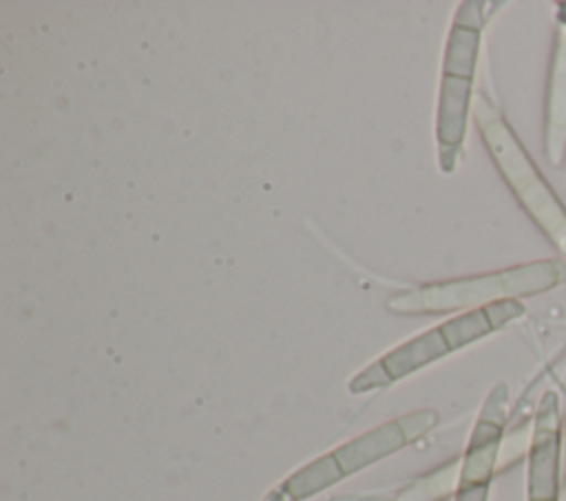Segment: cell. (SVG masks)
I'll return each mask as SVG.
<instances>
[{"label":"cell","instance_id":"6","mask_svg":"<svg viewBox=\"0 0 566 501\" xmlns=\"http://www.w3.org/2000/svg\"><path fill=\"white\" fill-rule=\"evenodd\" d=\"M471 84L467 77L444 75L440 90V110H438V139L447 148V154L453 157L464 137L467 113L471 104Z\"/></svg>","mask_w":566,"mask_h":501},{"label":"cell","instance_id":"9","mask_svg":"<svg viewBox=\"0 0 566 501\" xmlns=\"http://www.w3.org/2000/svg\"><path fill=\"white\" fill-rule=\"evenodd\" d=\"M562 441H564V461H566V417H564V424H562Z\"/></svg>","mask_w":566,"mask_h":501},{"label":"cell","instance_id":"4","mask_svg":"<svg viewBox=\"0 0 566 501\" xmlns=\"http://www.w3.org/2000/svg\"><path fill=\"white\" fill-rule=\"evenodd\" d=\"M506 402L509 388L497 384L475 424L471 435V444L462 463L460 472V494L458 501H486L489 481L493 477L500 450H502V435L506 422Z\"/></svg>","mask_w":566,"mask_h":501},{"label":"cell","instance_id":"8","mask_svg":"<svg viewBox=\"0 0 566 501\" xmlns=\"http://www.w3.org/2000/svg\"><path fill=\"white\" fill-rule=\"evenodd\" d=\"M562 501H566V461H564V477H562Z\"/></svg>","mask_w":566,"mask_h":501},{"label":"cell","instance_id":"1","mask_svg":"<svg viewBox=\"0 0 566 501\" xmlns=\"http://www.w3.org/2000/svg\"><path fill=\"white\" fill-rule=\"evenodd\" d=\"M475 124L482 132V139L509 183L511 192L533 218V223L544 232L551 245L566 258V207L559 196L553 192L544 174L537 170L535 161L520 143L517 135L511 130L506 119L497 113V108L480 95L473 102Z\"/></svg>","mask_w":566,"mask_h":501},{"label":"cell","instance_id":"5","mask_svg":"<svg viewBox=\"0 0 566 501\" xmlns=\"http://www.w3.org/2000/svg\"><path fill=\"white\" fill-rule=\"evenodd\" d=\"M544 154L557 168L566 163V2H559L555 13V42L544 108Z\"/></svg>","mask_w":566,"mask_h":501},{"label":"cell","instance_id":"3","mask_svg":"<svg viewBox=\"0 0 566 501\" xmlns=\"http://www.w3.org/2000/svg\"><path fill=\"white\" fill-rule=\"evenodd\" d=\"M559 397L546 391L539 399L533 435L528 441V477L526 501H562L564 477V441H562Z\"/></svg>","mask_w":566,"mask_h":501},{"label":"cell","instance_id":"7","mask_svg":"<svg viewBox=\"0 0 566 501\" xmlns=\"http://www.w3.org/2000/svg\"><path fill=\"white\" fill-rule=\"evenodd\" d=\"M447 351H451V347H449L442 329L438 327V329L416 338L413 342L405 344L396 353H391L382 364L387 366L389 375L396 377V375H402L405 371H409L413 366H420V364H424V362H429L433 358H440Z\"/></svg>","mask_w":566,"mask_h":501},{"label":"cell","instance_id":"2","mask_svg":"<svg viewBox=\"0 0 566 501\" xmlns=\"http://www.w3.org/2000/svg\"><path fill=\"white\" fill-rule=\"evenodd\" d=\"M566 283V258L535 260L526 265H515L509 269L471 276L462 280H451L442 285H431L407 296L389 300L394 309H416V311H451V309H478L497 300H520L524 296H535L551 291Z\"/></svg>","mask_w":566,"mask_h":501}]
</instances>
